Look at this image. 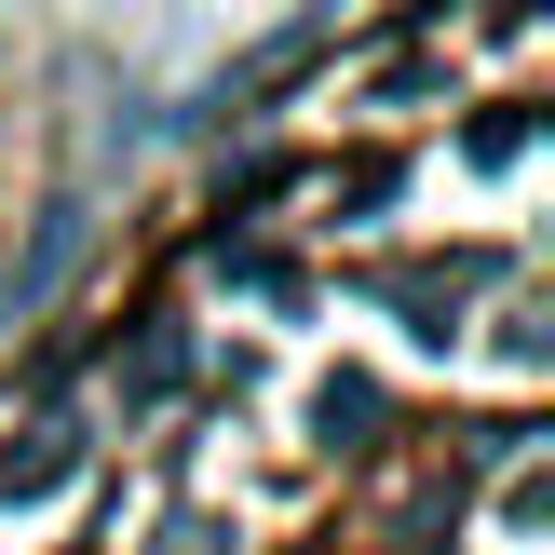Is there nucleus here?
Segmentation results:
<instances>
[{
	"label": "nucleus",
	"instance_id": "nucleus-1",
	"mask_svg": "<svg viewBox=\"0 0 555 555\" xmlns=\"http://www.w3.org/2000/svg\"><path fill=\"white\" fill-rule=\"evenodd\" d=\"M81 488V421L54 406V421H27V434H0V502H68Z\"/></svg>",
	"mask_w": 555,
	"mask_h": 555
}]
</instances>
